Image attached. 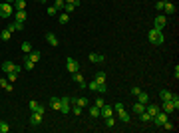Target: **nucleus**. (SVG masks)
I'll return each instance as SVG.
<instances>
[{
    "instance_id": "nucleus-1",
    "label": "nucleus",
    "mask_w": 179,
    "mask_h": 133,
    "mask_svg": "<svg viewBox=\"0 0 179 133\" xmlns=\"http://www.w3.org/2000/svg\"><path fill=\"white\" fill-rule=\"evenodd\" d=\"M147 40L151 42L153 46H161V44L165 42V38H163V32H161V30H157V28H151V30L147 32Z\"/></svg>"
},
{
    "instance_id": "nucleus-2",
    "label": "nucleus",
    "mask_w": 179,
    "mask_h": 133,
    "mask_svg": "<svg viewBox=\"0 0 179 133\" xmlns=\"http://www.w3.org/2000/svg\"><path fill=\"white\" fill-rule=\"evenodd\" d=\"M2 72H4V73H10V72L20 73V72H22V66L14 64V62H4V64H2Z\"/></svg>"
},
{
    "instance_id": "nucleus-3",
    "label": "nucleus",
    "mask_w": 179,
    "mask_h": 133,
    "mask_svg": "<svg viewBox=\"0 0 179 133\" xmlns=\"http://www.w3.org/2000/svg\"><path fill=\"white\" fill-rule=\"evenodd\" d=\"M12 14H14L12 4H8V2H2V4H0V18H8V16H12Z\"/></svg>"
},
{
    "instance_id": "nucleus-4",
    "label": "nucleus",
    "mask_w": 179,
    "mask_h": 133,
    "mask_svg": "<svg viewBox=\"0 0 179 133\" xmlns=\"http://www.w3.org/2000/svg\"><path fill=\"white\" fill-rule=\"evenodd\" d=\"M151 121H153V123H155L157 127H161V125H163V123L167 121V113H165V111H159V113H155V115L151 117Z\"/></svg>"
},
{
    "instance_id": "nucleus-5",
    "label": "nucleus",
    "mask_w": 179,
    "mask_h": 133,
    "mask_svg": "<svg viewBox=\"0 0 179 133\" xmlns=\"http://www.w3.org/2000/svg\"><path fill=\"white\" fill-rule=\"evenodd\" d=\"M165 24H167V16H155V22H153V28H157V30H163L165 28Z\"/></svg>"
},
{
    "instance_id": "nucleus-6",
    "label": "nucleus",
    "mask_w": 179,
    "mask_h": 133,
    "mask_svg": "<svg viewBox=\"0 0 179 133\" xmlns=\"http://www.w3.org/2000/svg\"><path fill=\"white\" fill-rule=\"evenodd\" d=\"M66 68H68L72 73L80 72V64H78V60H74V58H68V60H66Z\"/></svg>"
},
{
    "instance_id": "nucleus-7",
    "label": "nucleus",
    "mask_w": 179,
    "mask_h": 133,
    "mask_svg": "<svg viewBox=\"0 0 179 133\" xmlns=\"http://www.w3.org/2000/svg\"><path fill=\"white\" fill-rule=\"evenodd\" d=\"M88 97H70V105H80V107H88Z\"/></svg>"
},
{
    "instance_id": "nucleus-8",
    "label": "nucleus",
    "mask_w": 179,
    "mask_h": 133,
    "mask_svg": "<svg viewBox=\"0 0 179 133\" xmlns=\"http://www.w3.org/2000/svg\"><path fill=\"white\" fill-rule=\"evenodd\" d=\"M28 107H30V111H38V113H42V115H44V111H46V107L42 105V103H38V101H30V103H28Z\"/></svg>"
},
{
    "instance_id": "nucleus-9",
    "label": "nucleus",
    "mask_w": 179,
    "mask_h": 133,
    "mask_svg": "<svg viewBox=\"0 0 179 133\" xmlns=\"http://www.w3.org/2000/svg\"><path fill=\"white\" fill-rule=\"evenodd\" d=\"M24 58H26V60H30V62H34V64H36V62H38L40 58H42V52H38V50H32V52H28L26 56H24Z\"/></svg>"
},
{
    "instance_id": "nucleus-10",
    "label": "nucleus",
    "mask_w": 179,
    "mask_h": 133,
    "mask_svg": "<svg viewBox=\"0 0 179 133\" xmlns=\"http://www.w3.org/2000/svg\"><path fill=\"white\" fill-rule=\"evenodd\" d=\"M74 76V81H76V84H78L80 87H88V84H86V80H84V76H82V73L80 72H76V73H72Z\"/></svg>"
},
{
    "instance_id": "nucleus-11",
    "label": "nucleus",
    "mask_w": 179,
    "mask_h": 133,
    "mask_svg": "<svg viewBox=\"0 0 179 133\" xmlns=\"http://www.w3.org/2000/svg\"><path fill=\"white\" fill-rule=\"evenodd\" d=\"M161 109H163V111H165L167 115H169V113H173V111H175V105L171 103V100H169V101H161Z\"/></svg>"
},
{
    "instance_id": "nucleus-12",
    "label": "nucleus",
    "mask_w": 179,
    "mask_h": 133,
    "mask_svg": "<svg viewBox=\"0 0 179 133\" xmlns=\"http://www.w3.org/2000/svg\"><path fill=\"white\" fill-rule=\"evenodd\" d=\"M30 123H32V125H40V123H42V113L32 111V115H30Z\"/></svg>"
},
{
    "instance_id": "nucleus-13",
    "label": "nucleus",
    "mask_w": 179,
    "mask_h": 133,
    "mask_svg": "<svg viewBox=\"0 0 179 133\" xmlns=\"http://www.w3.org/2000/svg\"><path fill=\"white\" fill-rule=\"evenodd\" d=\"M88 58H90V62H92V64H102V62L106 60V58H104L102 54H90Z\"/></svg>"
},
{
    "instance_id": "nucleus-14",
    "label": "nucleus",
    "mask_w": 179,
    "mask_h": 133,
    "mask_svg": "<svg viewBox=\"0 0 179 133\" xmlns=\"http://www.w3.org/2000/svg\"><path fill=\"white\" fill-rule=\"evenodd\" d=\"M50 107L56 109V111H60V107H62V100H60V97H50Z\"/></svg>"
},
{
    "instance_id": "nucleus-15",
    "label": "nucleus",
    "mask_w": 179,
    "mask_h": 133,
    "mask_svg": "<svg viewBox=\"0 0 179 133\" xmlns=\"http://www.w3.org/2000/svg\"><path fill=\"white\" fill-rule=\"evenodd\" d=\"M99 115L106 119V117H112V105H104L102 109H99Z\"/></svg>"
},
{
    "instance_id": "nucleus-16",
    "label": "nucleus",
    "mask_w": 179,
    "mask_h": 133,
    "mask_svg": "<svg viewBox=\"0 0 179 133\" xmlns=\"http://www.w3.org/2000/svg\"><path fill=\"white\" fill-rule=\"evenodd\" d=\"M171 97H173V93L167 92V89H161V92H159V100H161V101H169Z\"/></svg>"
},
{
    "instance_id": "nucleus-17",
    "label": "nucleus",
    "mask_w": 179,
    "mask_h": 133,
    "mask_svg": "<svg viewBox=\"0 0 179 133\" xmlns=\"http://www.w3.org/2000/svg\"><path fill=\"white\" fill-rule=\"evenodd\" d=\"M145 111L153 117L155 113H159V105H155V103H149V105H145Z\"/></svg>"
},
{
    "instance_id": "nucleus-18",
    "label": "nucleus",
    "mask_w": 179,
    "mask_h": 133,
    "mask_svg": "<svg viewBox=\"0 0 179 133\" xmlns=\"http://www.w3.org/2000/svg\"><path fill=\"white\" fill-rule=\"evenodd\" d=\"M137 101H139V103H145V105H147V103H149V95H147L145 92H139V93H137Z\"/></svg>"
},
{
    "instance_id": "nucleus-19",
    "label": "nucleus",
    "mask_w": 179,
    "mask_h": 133,
    "mask_svg": "<svg viewBox=\"0 0 179 133\" xmlns=\"http://www.w3.org/2000/svg\"><path fill=\"white\" fill-rule=\"evenodd\" d=\"M163 12H165L167 16H171V14H175V6H173L171 2H165V6H163Z\"/></svg>"
},
{
    "instance_id": "nucleus-20",
    "label": "nucleus",
    "mask_w": 179,
    "mask_h": 133,
    "mask_svg": "<svg viewBox=\"0 0 179 133\" xmlns=\"http://www.w3.org/2000/svg\"><path fill=\"white\" fill-rule=\"evenodd\" d=\"M46 40H48V44H50V46H58V38H56L52 32L46 34Z\"/></svg>"
},
{
    "instance_id": "nucleus-21",
    "label": "nucleus",
    "mask_w": 179,
    "mask_h": 133,
    "mask_svg": "<svg viewBox=\"0 0 179 133\" xmlns=\"http://www.w3.org/2000/svg\"><path fill=\"white\" fill-rule=\"evenodd\" d=\"M10 36H12V30H10V28H6V30H2V34H0V38H2V42H8V40H10Z\"/></svg>"
},
{
    "instance_id": "nucleus-22",
    "label": "nucleus",
    "mask_w": 179,
    "mask_h": 133,
    "mask_svg": "<svg viewBox=\"0 0 179 133\" xmlns=\"http://www.w3.org/2000/svg\"><path fill=\"white\" fill-rule=\"evenodd\" d=\"M118 115H119V119L123 121V123H127V121H129V113H127L126 109H119V111H118Z\"/></svg>"
},
{
    "instance_id": "nucleus-23",
    "label": "nucleus",
    "mask_w": 179,
    "mask_h": 133,
    "mask_svg": "<svg viewBox=\"0 0 179 133\" xmlns=\"http://www.w3.org/2000/svg\"><path fill=\"white\" fill-rule=\"evenodd\" d=\"M8 28H10L12 32H14V30H24V22H18V20H16V22H12Z\"/></svg>"
},
{
    "instance_id": "nucleus-24",
    "label": "nucleus",
    "mask_w": 179,
    "mask_h": 133,
    "mask_svg": "<svg viewBox=\"0 0 179 133\" xmlns=\"http://www.w3.org/2000/svg\"><path fill=\"white\" fill-rule=\"evenodd\" d=\"M133 111L137 113V115L141 111H145V103H139V101H137V103H133Z\"/></svg>"
},
{
    "instance_id": "nucleus-25",
    "label": "nucleus",
    "mask_w": 179,
    "mask_h": 133,
    "mask_svg": "<svg viewBox=\"0 0 179 133\" xmlns=\"http://www.w3.org/2000/svg\"><path fill=\"white\" fill-rule=\"evenodd\" d=\"M68 20H70V14H68V12H62L58 16V22H60V24H68Z\"/></svg>"
},
{
    "instance_id": "nucleus-26",
    "label": "nucleus",
    "mask_w": 179,
    "mask_h": 133,
    "mask_svg": "<svg viewBox=\"0 0 179 133\" xmlns=\"http://www.w3.org/2000/svg\"><path fill=\"white\" fill-rule=\"evenodd\" d=\"M0 86L4 87L6 92H12V89H14V86H12V84H10V81H8V80H0Z\"/></svg>"
},
{
    "instance_id": "nucleus-27",
    "label": "nucleus",
    "mask_w": 179,
    "mask_h": 133,
    "mask_svg": "<svg viewBox=\"0 0 179 133\" xmlns=\"http://www.w3.org/2000/svg\"><path fill=\"white\" fill-rule=\"evenodd\" d=\"M26 18H28V16H26L24 10H16V20H18V22H24Z\"/></svg>"
},
{
    "instance_id": "nucleus-28",
    "label": "nucleus",
    "mask_w": 179,
    "mask_h": 133,
    "mask_svg": "<svg viewBox=\"0 0 179 133\" xmlns=\"http://www.w3.org/2000/svg\"><path fill=\"white\" fill-rule=\"evenodd\" d=\"M96 81H98V84H106V73L98 72V73H96Z\"/></svg>"
},
{
    "instance_id": "nucleus-29",
    "label": "nucleus",
    "mask_w": 179,
    "mask_h": 133,
    "mask_svg": "<svg viewBox=\"0 0 179 133\" xmlns=\"http://www.w3.org/2000/svg\"><path fill=\"white\" fill-rule=\"evenodd\" d=\"M90 115H92V117H99V107L98 105H92V107H90Z\"/></svg>"
},
{
    "instance_id": "nucleus-30",
    "label": "nucleus",
    "mask_w": 179,
    "mask_h": 133,
    "mask_svg": "<svg viewBox=\"0 0 179 133\" xmlns=\"http://www.w3.org/2000/svg\"><path fill=\"white\" fill-rule=\"evenodd\" d=\"M22 52H24V54L32 52V44H30V42H22Z\"/></svg>"
},
{
    "instance_id": "nucleus-31",
    "label": "nucleus",
    "mask_w": 179,
    "mask_h": 133,
    "mask_svg": "<svg viewBox=\"0 0 179 133\" xmlns=\"http://www.w3.org/2000/svg\"><path fill=\"white\" fill-rule=\"evenodd\" d=\"M8 131H10V125L6 121H0V133H8Z\"/></svg>"
},
{
    "instance_id": "nucleus-32",
    "label": "nucleus",
    "mask_w": 179,
    "mask_h": 133,
    "mask_svg": "<svg viewBox=\"0 0 179 133\" xmlns=\"http://www.w3.org/2000/svg\"><path fill=\"white\" fill-rule=\"evenodd\" d=\"M26 8V0H16V10H24Z\"/></svg>"
},
{
    "instance_id": "nucleus-33",
    "label": "nucleus",
    "mask_w": 179,
    "mask_h": 133,
    "mask_svg": "<svg viewBox=\"0 0 179 133\" xmlns=\"http://www.w3.org/2000/svg\"><path fill=\"white\" fill-rule=\"evenodd\" d=\"M64 6H66L64 0H54V8H56V10H60V8H64Z\"/></svg>"
},
{
    "instance_id": "nucleus-34",
    "label": "nucleus",
    "mask_w": 179,
    "mask_h": 133,
    "mask_svg": "<svg viewBox=\"0 0 179 133\" xmlns=\"http://www.w3.org/2000/svg\"><path fill=\"white\" fill-rule=\"evenodd\" d=\"M34 66H36V64H34V62H30V60H26V58H24V68H26L28 72H30V70H32Z\"/></svg>"
},
{
    "instance_id": "nucleus-35",
    "label": "nucleus",
    "mask_w": 179,
    "mask_h": 133,
    "mask_svg": "<svg viewBox=\"0 0 179 133\" xmlns=\"http://www.w3.org/2000/svg\"><path fill=\"white\" fill-rule=\"evenodd\" d=\"M171 103L175 105V111H177V109H179V97L175 95V93H173V97H171Z\"/></svg>"
},
{
    "instance_id": "nucleus-36",
    "label": "nucleus",
    "mask_w": 179,
    "mask_h": 133,
    "mask_svg": "<svg viewBox=\"0 0 179 133\" xmlns=\"http://www.w3.org/2000/svg\"><path fill=\"white\" fill-rule=\"evenodd\" d=\"M161 127H163V129H167V131H171V129H173V127H175V125H173L171 121L167 119V121H165V123H163V125H161Z\"/></svg>"
},
{
    "instance_id": "nucleus-37",
    "label": "nucleus",
    "mask_w": 179,
    "mask_h": 133,
    "mask_svg": "<svg viewBox=\"0 0 179 133\" xmlns=\"http://www.w3.org/2000/svg\"><path fill=\"white\" fill-rule=\"evenodd\" d=\"M113 125H115L113 117H106V127H113Z\"/></svg>"
},
{
    "instance_id": "nucleus-38",
    "label": "nucleus",
    "mask_w": 179,
    "mask_h": 133,
    "mask_svg": "<svg viewBox=\"0 0 179 133\" xmlns=\"http://www.w3.org/2000/svg\"><path fill=\"white\" fill-rule=\"evenodd\" d=\"M163 6H165V2H163V0H159V2H155V8H157L159 12L163 10Z\"/></svg>"
},
{
    "instance_id": "nucleus-39",
    "label": "nucleus",
    "mask_w": 179,
    "mask_h": 133,
    "mask_svg": "<svg viewBox=\"0 0 179 133\" xmlns=\"http://www.w3.org/2000/svg\"><path fill=\"white\" fill-rule=\"evenodd\" d=\"M96 105H98V107H99V109H102V107L106 105V101L102 100V97H98V100H96Z\"/></svg>"
},
{
    "instance_id": "nucleus-40",
    "label": "nucleus",
    "mask_w": 179,
    "mask_h": 133,
    "mask_svg": "<svg viewBox=\"0 0 179 133\" xmlns=\"http://www.w3.org/2000/svg\"><path fill=\"white\" fill-rule=\"evenodd\" d=\"M113 109H115V111H119V109H123V103H121V101H118V103L113 105Z\"/></svg>"
},
{
    "instance_id": "nucleus-41",
    "label": "nucleus",
    "mask_w": 179,
    "mask_h": 133,
    "mask_svg": "<svg viewBox=\"0 0 179 133\" xmlns=\"http://www.w3.org/2000/svg\"><path fill=\"white\" fill-rule=\"evenodd\" d=\"M139 92H141V89H139V87H137V86H133V87H132V95H137V93H139Z\"/></svg>"
},
{
    "instance_id": "nucleus-42",
    "label": "nucleus",
    "mask_w": 179,
    "mask_h": 133,
    "mask_svg": "<svg viewBox=\"0 0 179 133\" xmlns=\"http://www.w3.org/2000/svg\"><path fill=\"white\" fill-rule=\"evenodd\" d=\"M56 12H58V10H56V8H54V6H50V8H48V14H50V16H54V14H56Z\"/></svg>"
},
{
    "instance_id": "nucleus-43",
    "label": "nucleus",
    "mask_w": 179,
    "mask_h": 133,
    "mask_svg": "<svg viewBox=\"0 0 179 133\" xmlns=\"http://www.w3.org/2000/svg\"><path fill=\"white\" fill-rule=\"evenodd\" d=\"M64 2H66V4H72V2H76V0H64Z\"/></svg>"
},
{
    "instance_id": "nucleus-44",
    "label": "nucleus",
    "mask_w": 179,
    "mask_h": 133,
    "mask_svg": "<svg viewBox=\"0 0 179 133\" xmlns=\"http://www.w3.org/2000/svg\"><path fill=\"white\" fill-rule=\"evenodd\" d=\"M6 2H8V4H14V2H16V0H6Z\"/></svg>"
},
{
    "instance_id": "nucleus-45",
    "label": "nucleus",
    "mask_w": 179,
    "mask_h": 133,
    "mask_svg": "<svg viewBox=\"0 0 179 133\" xmlns=\"http://www.w3.org/2000/svg\"><path fill=\"white\" fill-rule=\"evenodd\" d=\"M36 2H44V0H36Z\"/></svg>"
}]
</instances>
